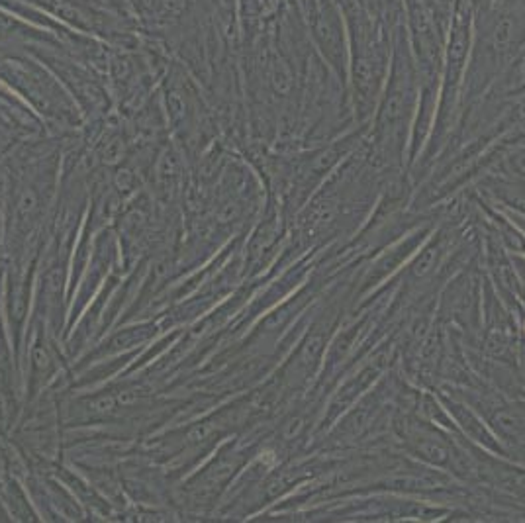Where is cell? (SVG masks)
Returning a JSON list of instances; mask_svg holds the SVG:
<instances>
[{
	"mask_svg": "<svg viewBox=\"0 0 525 523\" xmlns=\"http://www.w3.org/2000/svg\"><path fill=\"white\" fill-rule=\"evenodd\" d=\"M165 2V6L169 8V10H173V12H178V10H182V6L184 4H180L178 0H163Z\"/></svg>",
	"mask_w": 525,
	"mask_h": 523,
	"instance_id": "obj_1",
	"label": "cell"
}]
</instances>
